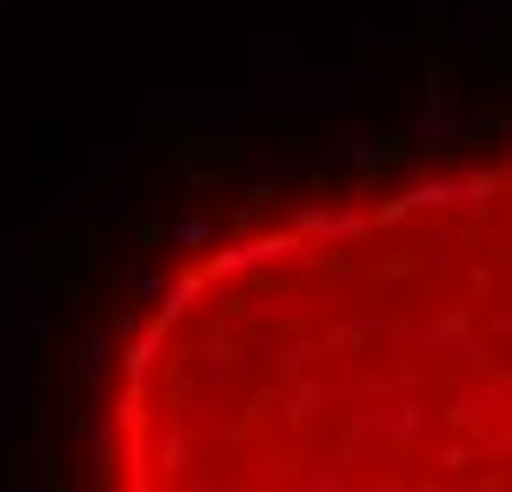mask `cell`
<instances>
[{"instance_id": "1", "label": "cell", "mask_w": 512, "mask_h": 492, "mask_svg": "<svg viewBox=\"0 0 512 492\" xmlns=\"http://www.w3.org/2000/svg\"><path fill=\"white\" fill-rule=\"evenodd\" d=\"M473 200H479L486 246H493V260H479L493 300L473 306H446V293L433 300L426 280L386 253V240L360 213L353 220H300V227H280L266 240L227 246L233 260L253 266V273L227 266V293L333 320V360L293 353V360H233V366L340 373L333 399H306L293 413H273L286 426V439L253 459L240 486H260L266 466L313 426H340L286 479V486H326L340 453L380 419L386 439H373L353 486H453L473 426H493L479 446L473 486H512V260H499L506 246H499L486 173L473 180Z\"/></svg>"}]
</instances>
